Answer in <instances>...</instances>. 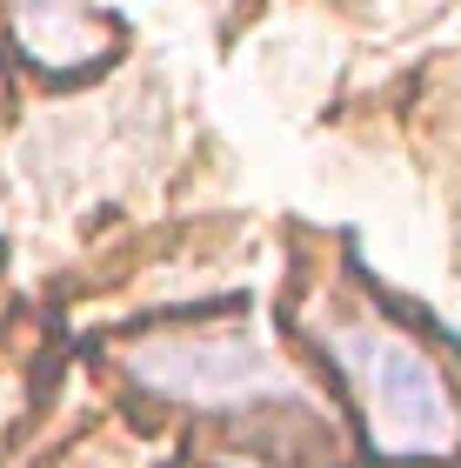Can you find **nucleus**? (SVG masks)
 Instances as JSON below:
<instances>
[{"mask_svg":"<svg viewBox=\"0 0 461 468\" xmlns=\"http://www.w3.org/2000/svg\"><path fill=\"white\" fill-rule=\"evenodd\" d=\"M321 355L354 395L374 462H448L461 449V409L435 355L374 314L321 322Z\"/></svg>","mask_w":461,"mask_h":468,"instance_id":"f257e3e1","label":"nucleus"},{"mask_svg":"<svg viewBox=\"0 0 461 468\" xmlns=\"http://www.w3.org/2000/svg\"><path fill=\"white\" fill-rule=\"evenodd\" d=\"M128 375L187 409H247V401H301V381L288 375L281 355H267L241 328H187V335H154L128 348Z\"/></svg>","mask_w":461,"mask_h":468,"instance_id":"f03ea898","label":"nucleus"},{"mask_svg":"<svg viewBox=\"0 0 461 468\" xmlns=\"http://www.w3.org/2000/svg\"><path fill=\"white\" fill-rule=\"evenodd\" d=\"M14 27L27 40V54H40L47 68H80V60L100 54L94 20L74 0H14Z\"/></svg>","mask_w":461,"mask_h":468,"instance_id":"7ed1b4c3","label":"nucleus"}]
</instances>
